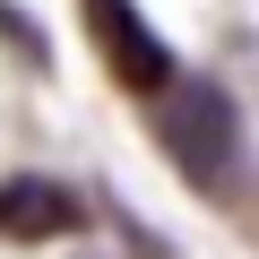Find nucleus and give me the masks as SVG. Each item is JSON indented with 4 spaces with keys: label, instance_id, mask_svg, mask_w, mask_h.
I'll return each instance as SVG.
<instances>
[{
    "label": "nucleus",
    "instance_id": "nucleus-2",
    "mask_svg": "<svg viewBox=\"0 0 259 259\" xmlns=\"http://www.w3.org/2000/svg\"><path fill=\"white\" fill-rule=\"evenodd\" d=\"M87 9V35H95V52H104V69L130 87V95H164L182 69H173V52H164V35L139 18V0H78Z\"/></svg>",
    "mask_w": 259,
    "mask_h": 259
},
{
    "label": "nucleus",
    "instance_id": "nucleus-1",
    "mask_svg": "<svg viewBox=\"0 0 259 259\" xmlns=\"http://www.w3.org/2000/svg\"><path fill=\"white\" fill-rule=\"evenodd\" d=\"M147 112H156V139H164V156H173V173L190 190H225L233 182V164H242V112H233V95L216 78H173L164 95H147Z\"/></svg>",
    "mask_w": 259,
    "mask_h": 259
},
{
    "label": "nucleus",
    "instance_id": "nucleus-3",
    "mask_svg": "<svg viewBox=\"0 0 259 259\" xmlns=\"http://www.w3.org/2000/svg\"><path fill=\"white\" fill-rule=\"evenodd\" d=\"M78 225H87V199L69 182H52V173H9L0 182V233L9 242H61Z\"/></svg>",
    "mask_w": 259,
    "mask_h": 259
},
{
    "label": "nucleus",
    "instance_id": "nucleus-4",
    "mask_svg": "<svg viewBox=\"0 0 259 259\" xmlns=\"http://www.w3.org/2000/svg\"><path fill=\"white\" fill-rule=\"evenodd\" d=\"M0 35H9L26 61H44V44H35V26H26V9H9V0H0Z\"/></svg>",
    "mask_w": 259,
    "mask_h": 259
}]
</instances>
